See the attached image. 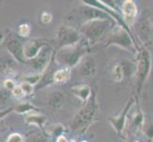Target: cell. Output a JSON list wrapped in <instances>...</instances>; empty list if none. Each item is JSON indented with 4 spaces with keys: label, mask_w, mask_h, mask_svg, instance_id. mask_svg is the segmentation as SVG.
Returning a JSON list of instances; mask_svg holds the SVG:
<instances>
[{
    "label": "cell",
    "mask_w": 153,
    "mask_h": 142,
    "mask_svg": "<svg viewBox=\"0 0 153 142\" xmlns=\"http://www.w3.org/2000/svg\"><path fill=\"white\" fill-rule=\"evenodd\" d=\"M115 25L116 23L112 20L96 19L82 24L79 31L82 35V40L88 46H91L101 41L105 42L110 29Z\"/></svg>",
    "instance_id": "1"
},
{
    "label": "cell",
    "mask_w": 153,
    "mask_h": 142,
    "mask_svg": "<svg viewBox=\"0 0 153 142\" xmlns=\"http://www.w3.org/2000/svg\"><path fill=\"white\" fill-rule=\"evenodd\" d=\"M98 114L99 105L96 94L93 91L92 96L88 99V102L84 104V106L75 115L71 124V130L75 133L84 134L91 127V124L98 119Z\"/></svg>",
    "instance_id": "2"
},
{
    "label": "cell",
    "mask_w": 153,
    "mask_h": 142,
    "mask_svg": "<svg viewBox=\"0 0 153 142\" xmlns=\"http://www.w3.org/2000/svg\"><path fill=\"white\" fill-rule=\"evenodd\" d=\"M89 46L83 40L75 46H65L57 51L55 60L59 65H63L65 67L72 68L79 65L83 58L88 54Z\"/></svg>",
    "instance_id": "3"
},
{
    "label": "cell",
    "mask_w": 153,
    "mask_h": 142,
    "mask_svg": "<svg viewBox=\"0 0 153 142\" xmlns=\"http://www.w3.org/2000/svg\"><path fill=\"white\" fill-rule=\"evenodd\" d=\"M109 46H117L131 53H137L138 50V46L135 43L133 35L119 25H115L110 29L105 40V47Z\"/></svg>",
    "instance_id": "4"
},
{
    "label": "cell",
    "mask_w": 153,
    "mask_h": 142,
    "mask_svg": "<svg viewBox=\"0 0 153 142\" xmlns=\"http://www.w3.org/2000/svg\"><path fill=\"white\" fill-rule=\"evenodd\" d=\"M151 70V55L145 46L140 47L136 53V90L139 94L150 74Z\"/></svg>",
    "instance_id": "5"
},
{
    "label": "cell",
    "mask_w": 153,
    "mask_h": 142,
    "mask_svg": "<svg viewBox=\"0 0 153 142\" xmlns=\"http://www.w3.org/2000/svg\"><path fill=\"white\" fill-rule=\"evenodd\" d=\"M133 29L143 46H149L153 43V24L149 14L144 13L133 24Z\"/></svg>",
    "instance_id": "6"
},
{
    "label": "cell",
    "mask_w": 153,
    "mask_h": 142,
    "mask_svg": "<svg viewBox=\"0 0 153 142\" xmlns=\"http://www.w3.org/2000/svg\"><path fill=\"white\" fill-rule=\"evenodd\" d=\"M57 41L60 47L75 46L82 41V35L75 28L61 26L57 31Z\"/></svg>",
    "instance_id": "7"
},
{
    "label": "cell",
    "mask_w": 153,
    "mask_h": 142,
    "mask_svg": "<svg viewBox=\"0 0 153 142\" xmlns=\"http://www.w3.org/2000/svg\"><path fill=\"white\" fill-rule=\"evenodd\" d=\"M136 103V96H132L131 98L128 99V102L126 103L124 109L121 111V113L116 116V117H109L108 121L111 124L113 129L116 131L119 135H122L124 133V129L126 126V117L129 112V110L133 107V105Z\"/></svg>",
    "instance_id": "8"
},
{
    "label": "cell",
    "mask_w": 153,
    "mask_h": 142,
    "mask_svg": "<svg viewBox=\"0 0 153 142\" xmlns=\"http://www.w3.org/2000/svg\"><path fill=\"white\" fill-rule=\"evenodd\" d=\"M78 13L81 15V17L85 20L84 23L88 22V21L96 20V19H105V20L114 21L111 17H109L107 13H104L103 10H99L97 8L91 7V6H88V5H86V4H83V6L78 10Z\"/></svg>",
    "instance_id": "9"
},
{
    "label": "cell",
    "mask_w": 153,
    "mask_h": 142,
    "mask_svg": "<svg viewBox=\"0 0 153 142\" xmlns=\"http://www.w3.org/2000/svg\"><path fill=\"white\" fill-rule=\"evenodd\" d=\"M122 17L125 23L130 27L135 23V20L138 15V8L137 5L132 0H126L122 4Z\"/></svg>",
    "instance_id": "10"
},
{
    "label": "cell",
    "mask_w": 153,
    "mask_h": 142,
    "mask_svg": "<svg viewBox=\"0 0 153 142\" xmlns=\"http://www.w3.org/2000/svg\"><path fill=\"white\" fill-rule=\"evenodd\" d=\"M79 72L83 77L91 78L95 76L96 74V64L93 58L86 56L83 60L79 63Z\"/></svg>",
    "instance_id": "11"
},
{
    "label": "cell",
    "mask_w": 153,
    "mask_h": 142,
    "mask_svg": "<svg viewBox=\"0 0 153 142\" xmlns=\"http://www.w3.org/2000/svg\"><path fill=\"white\" fill-rule=\"evenodd\" d=\"M48 44L45 43V42H42L41 40H33V41H29L28 43H26L24 46V49H23V53L27 58H31V59H34L38 56L40 53V51L43 49V46H47Z\"/></svg>",
    "instance_id": "12"
},
{
    "label": "cell",
    "mask_w": 153,
    "mask_h": 142,
    "mask_svg": "<svg viewBox=\"0 0 153 142\" xmlns=\"http://www.w3.org/2000/svg\"><path fill=\"white\" fill-rule=\"evenodd\" d=\"M71 91L75 97H77L79 99H81V101L84 102V104L88 102V99H91V97L92 96V93H93L91 86L88 85H74L71 87Z\"/></svg>",
    "instance_id": "13"
},
{
    "label": "cell",
    "mask_w": 153,
    "mask_h": 142,
    "mask_svg": "<svg viewBox=\"0 0 153 142\" xmlns=\"http://www.w3.org/2000/svg\"><path fill=\"white\" fill-rule=\"evenodd\" d=\"M126 74V68L125 62L115 63L111 69V77L113 79V81L116 82H122Z\"/></svg>",
    "instance_id": "14"
},
{
    "label": "cell",
    "mask_w": 153,
    "mask_h": 142,
    "mask_svg": "<svg viewBox=\"0 0 153 142\" xmlns=\"http://www.w3.org/2000/svg\"><path fill=\"white\" fill-rule=\"evenodd\" d=\"M144 123H145V116H144L143 112L141 111V108L139 106L138 110H137V111L135 112V114L132 116L129 128H130V130H132V131H134V132H136L137 130L143 129Z\"/></svg>",
    "instance_id": "15"
},
{
    "label": "cell",
    "mask_w": 153,
    "mask_h": 142,
    "mask_svg": "<svg viewBox=\"0 0 153 142\" xmlns=\"http://www.w3.org/2000/svg\"><path fill=\"white\" fill-rule=\"evenodd\" d=\"M71 77V68L63 67L61 69L57 70L53 75V81L55 82H65Z\"/></svg>",
    "instance_id": "16"
},
{
    "label": "cell",
    "mask_w": 153,
    "mask_h": 142,
    "mask_svg": "<svg viewBox=\"0 0 153 142\" xmlns=\"http://www.w3.org/2000/svg\"><path fill=\"white\" fill-rule=\"evenodd\" d=\"M26 121H27L28 123L35 124V125L42 127V125H43V123L45 121V117L44 116H41V115L33 114V115L28 116V117L26 118Z\"/></svg>",
    "instance_id": "17"
},
{
    "label": "cell",
    "mask_w": 153,
    "mask_h": 142,
    "mask_svg": "<svg viewBox=\"0 0 153 142\" xmlns=\"http://www.w3.org/2000/svg\"><path fill=\"white\" fill-rule=\"evenodd\" d=\"M143 131L145 132V135L149 138L151 141L153 139V122H146L143 126Z\"/></svg>",
    "instance_id": "18"
},
{
    "label": "cell",
    "mask_w": 153,
    "mask_h": 142,
    "mask_svg": "<svg viewBox=\"0 0 153 142\" xmlns=\"http://www.w3.org/2000/svg\"><path fill=\"white\" fill-rule=\"evenodd\" d=\"M54 96L52 98V101H51V104L53 106H61L65 101V97H64V94H61V93H55L53 94Z\"/></svg>",
    "instance_id": "19"
},
{
    "label": "cell",
    "mask_w": 153,
    "mask_h": 142,
    "mask_svg": "<svg viewBox=\"0 0 153 142\" xmlns=\"http://www.w3.org/2000/svg\"><path fill=\"white\" fill-rule=\"evenodd\" d=\"M30 28L28 24H22L18 28V32L22 36H28L30 34Z\"/></svg>",
    "instance_id": "20"
},
{
    "label": "cell",
    "mask_w": 153,
    "mask_h": 142,
    "mask_svg": "<svg viewBox=\"0 0 153 142\" xmlns=\"http://www.w3.org/2000/svg\"><path fill=\"white\" fill-rule=\"evenodd\" d=\"M33 109V106L28 103V102H25V103H21L19 104L17 108H16V111L19 112V113H24V112H27V111H30V110Z\"/></svg>",
    "instance_id": "21"
},
{
    "label": "cell",
    "mask_w": 153,
    "mask_h": 142,
    "mask_svg": "<svg viewBox=\"0 0 153 142\" xmlns=\"http://www.w3.org/2000/svg\"><path fill=\"white\" fill-rule=\"evenodd\" d=\"M22 141H23V138H22V135L19 134L10 135L7 140V142H22Z\"/></svg>",
    "instance_id": "22"
},
{
    "label": "cell",
    "mask_w": 153,
    "mask_h": 142,
    "mask_svg": "<svg viewBox=\"0 0 153 142\" xmlns=\"http://www.w3.org/2000/svg\"><path fill=\"white\" fill-rule=\"evenodd\" d=\"M21 88H22V90L24 92V94L26 95H29L33 92V85H30L29 82H24L22 85H21Z\"/></svg>",
    "instance_id": "23"
},
{
    "label": "cell",
    "mask_w": 153,
    "mask_h": 142,
    "mask_svg": "<svg viewBox=\"0 0 153 142\" xmlns=\"http://www.w3.org/2000/svg\"><path fill=\"white\" fill-rule=\"evenodd\" d=\"M51 19H52L51 13H50L49 12H45V13H42V15H41V20L43 21L44 24L50 23L51 21Z\"/></svg>",
    "instance_id": "24"
},
{
    "label": "cell",
    "mask_w": 153,
    "mask_h": 142,
    "mask_svg": "<svg viewBox=\"0 0 153 142\" xmlns=\"http://www.w3.org/2000/svg\"><path fill=\"white\" fill-rule=\"evenodd\" d=\"M23 94H24V92H23V90H22V88H21V86H16V87H14V89H13V95H14V96H16V97H21Z\"/></svg>",
    "instance_id": "25"
},
{
    "label": "cell",
    "mask_w": 153,
    "mask_h": 142,
    "mask_svg": "<svg viewBox=\"0 0 153 142\" xmlns=\"http://www.w3.org/2000/svg\"><path fill=\"white\" fill-rule=\"evenodd\" d=\"M56 142H70V141H68V138H66V136L65 135H59V136H58V138H57V139H56Z\"/></svg>",
    "instance_id": "26"
},
{
    "label": "cell",
    "mask_w": 153,
    "mask_h": 142,
    "mask_svg": "<svg viewBox=\"0 0 153 142\" xmlns=\"http://www.w3.org/2000/svg\"><path fill=\"white\" fill-rule=\"evenodd\" d=\"M5 86L6 87H9V88H13L14 87V83H13V82H12L10 80H8V81H6L5 82Z\"/></svg>",
    "instance_id": "27"
},
{
    "label": "cell",
    "mask_w": 153,
    "mask_h": 142,
    "mask_svg": "<svg viewBox=\"0 0 153 142\" xmlns=\"http://www.w3.org/2000/svg\"><path fill=\"white\" fill-rule=\"evenodd\" d=\"M10 110H12V108H10V109H9V110H7V111H5V112H0V118H2L3 116H5V115H6V114H7L8 112H10Z\"/></svg>",
    "instance_id": "28"
},
{
    "label": "cell",
    "mask_w": 153,
    "mask_h": 142,
    "mask_svg": "<svg viewBox=\"0 0 153 142\" xmlns=\"http://www.w3.org/2000/svg\"><path fill=\"white\" fill-rule=\"evenodd\" d=\"M133 142H141V141H140V140H134Z\"/></svg>",
    "instance_id": "29"
},
{
    "label": "cell",
    "mask_w": 153,
    "mask_h": 142,
    "mask_svg": "<svg viewBox=\"0 0 153 142\" xmlns=\"http://www.w3.org/2000/svg\"><path fill=\"white\" fill-rule=\"evenodd\" d=\"M70 142H75V141H74V140H71Z\"/></svg>",
    "instance_id": "30"
},
{
    "label": "cell",
    "mask_w": 153,
    "mask_h": 142,
    "mask_svg": "<svg viewBox=\"0 0 153 142\" xmlns=\"http://www.w3.org/2000/svg\"><path fill=\"white\" fill-rule=\"evenodd\" d=\"M82 142H88V141H86V140H84V141H82Z\"/></svg>",
    "instance_id": "31"
},
{
    "label": "cell",
    "mask_w": 153,
    "mask_h": 142,
    "mask_svg": "<svg viewBox=\"0 0 153 142\" xmlns=\"http://www.w3.org/2000/svg\"><path fill=\"white\" fill-rule=\"evenodd\" d=\"M151 142H153V139H152V141H151Z\"/></svg>",
    "instance_id": "32"
}]
</instances>
